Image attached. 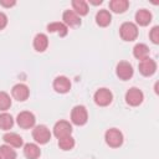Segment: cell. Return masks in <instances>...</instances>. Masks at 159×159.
Returning a JSON list of instances; mask_svg holds the SVG:
<instances>
[{
    "mask_svg": "<svg viewBox=\"0 0 159 159\" xmlns=\"http://www.w3.org/2000/svg\"><path fill=\"white\" fill-rule=\"evenodd\" d=\"M119 35H120L122 40H124L127 42L134 41L138 37V26L130 21L123 22L119 27Z\"/></svg>",
    "mask_w": 159,
    "mask_h": 159,
    "instance_id": "6da1fadb",
    "label": "cell"
},
{
    "mask_svg": "<svg viewBox=\"0 0 159 159\" xmlns=\"http://www.w3.org/2000/svg\"><path fill=\"white\" fill-rule=\"evenodd\" d=\"M104 140L111 148H119L123 144V133L117 128H109L104 133Z\"/></svg>",
    "mask_w": 159,
    "mask_h": 159,
    "instance_id": "7a4b0ae2",
    "label": "cell"
},
{
    "mask_svg": "<svg viewBox=\"0 0 159 159\" xmlns=\"http://www.w3.org/2000/svg\"><path fill=\"white\" fill-rule=\"evenodd\" d=\"M88 120V112L84 106H75L71 111V122L75 125H84Z\"/></svg>",
    "mask_w": 159,
    "mask_h": 159,
    "instance_id": "3957f363",
    "label": "cell"
},
{
    "mask_svg": "<svg viewBox=\"0 0 159 159\" xmlns=\"http://www.w3.org/2000/svg\"><path fill=\"white\" fill-rule=\"evenodd\" d=\"M51 132L45 124H39L32 129V138L37 144H47L51 140Z\"/></svg>",
    "mask_w": 159,
    "mask_h": 159,
    "instance_id": "277c9868",
    "label": "cell"
},
{
    "mask_svg": "<svg viewBox=\"0 0 159 159\" xmlns=\"http://www.w3.org/2000/svg\"><path fill=\"white\" fill-rule=\"evenodd\" d=\"M93 99H94V103L99 107H107L112 103L113 101V93L108 89V88H99L94 92V96H93Z\"/></svg>",
    "mask_w": 159,
    "mask_h": 159,
    "instance_id": "5b68a950",
    "label": "cell"
},
{
    "mask_svg": "<svg viewBox=\"0 0 159 159\" xmlns=\"http://www.w3.org/2000/svg\"><path fill=\"white\" fill-rule=\"evenodd\" d=\"M16 123L22 129H30V128L35 127V123H36L35 114L32 112H30V111H22V112H20L17 114Z\"/></svg>",
    "mask_w": 159,
    "mask_h": 159,
    "instance_id": "8992f818",
    "label": "cell"
},
{
    "mask_svg": "<svg viewBox=\"0 0 159 159\" xmlns=\"http://www.w3.org/2000/svg\"><path fill=\"white\" fill-rule=\"evenodd\" d=\"M134 70L128 61H119L116 66V75L122 81H128L133 77Z\"/></svg>",
    "mask_w": 159,
    "mask_h": 159,
    "instance_id": "52a82bcc",
    "label": "cell"
},
{
    "mask_svg": "<svg viewBox=\"0 0 159 159\" xmlns=\"http://www.w3.org/2000/svg\"><path fill=\"white\" fill-rule=\"evenodd\" d=\"M124 99L127 102V104L132 106V107H137L139 104H142L143 99H144V94L143 92L137 88V87H132L129 88L127 92H125V96H124Z\"/></svg>",
    "mask_w": 159,
    "mask_h": 159,
    "instance_id": "ba28073f",
    "label": "cell"
},
{
    "mask_svg": "<svg viewBox=\"0 0 159 159\" xmlns=\"http://www.w3.org/2000/svg\"><path fill=\"white\" fill-rule=\"evenodd\" d=\"M72 134V124L67 120H58L53 125V135L57 139L68 137Z\"/></svg>",
    "mask_w": 159,
    "mask_h": 159,
    "instance_id": "9c48e42d",
    "label": "cell"
},
{
    "mask_svg": "<svg viewBox=\"0 0 159 159\" xmlns=\"http://www.w3.org/2000/svg\"><path fill=\"white\" fill-rule=\"evenodd\" d=\"M138 68H139V72L145 76V77H149V76H153L157 71V62L150 58V57H147L144 60H142L138 65Z\"/></svg>",
    "mask_w": 159,
    "mask_h": 159,
    "instance_id": "30bf717a",
    "label": "cell"
},
{
    "mask_svg": "<svg viewBox=\"0 0 159 159\" xmlns=\"http://www.w3.org/2000/svg\"><path fill=\"white\" fill-rule=\"evenodd\" d=\"M11 96L14 99L19 101V102H24L29 98L30 96V89L25 83H16L12 88H11Z\"/></svg>",
    "mask_w": 159,
    "mask_h": 159,
    "instance_id": "8fae6325",
    "label": "cell"
},
{
    "mask_svg": "<svg viewBox=\"0 0 159 159\" xmlns=\"http://www.w3.org/2000/svg\"><path fill=\"white\" fill-rule=\"evenodd\" d=\"M52 87H53V89H55L57 93L65 94V93L70 92V89H71V81H70L66 76H57V77L53 80Z\"/></svg>",
    "mask_w": 159,
    "mask_h": 159,
    "instance_id": "7c38bea8",
    "label": "cell"
},
{
    "mask_svg": "<svg viewBox=\"0 0 159 159\" xmlns=\"http://www.w3.org/2000/svg\"><path fill=\"white\" fill-rule=\"evenodd\" d=\"M62 20L67 27H77L81 25V17L73 10H65L62 14Z\"/></svg>",
    "mask_w": 159,
    "mask_h": 159,
    "instance_id": "4fadbf2b",
    "label": "cell"
},
{
    "mask_svg": "<svg viewBox=\"0 0 159 159\" xmlns=\"http://www.w3.org/2000/svg\"><path fill=\"white\" fill-rule=\"evenodd\" d=\"M2 140L5 142V144H7V145H10L12 148H20V147L24 145L22 138L17 133H14V132L5 133L4 137H2Z\"/></svg>",
    "mask_w": 159,
    "mask_h": 159,
    "instance_id": "5bb4252c",
    "label": "cell"
},
{
    "mask_svg": "<svg viewBox=\"0 0 159 159\" xmlns=\"http://www.w3.org/2000/svg\"><path fill=\"white\" fill-rule=\"evenodd\" d=\"M152 12L147 9H140L135 12L134 15V19H135V22L139 25V26H148L152 21Z\"/></svg>",
    "mask_w": 159,
    "mask_h": 159,
    "instance_id": "9a60e30c",
    "label": "cell"
},
{
    "mask_svg": "<svg viewBox=\"0 0 159 159\" xmlns=\"http://www.w3.org/2000/svg\"><path fill=\"white\" fill-rule=\"evenodd\" d=\"M34 48L35 51L37 52H43L47 50L48 47V37L46 34H37L35 37H34Z\"/></svg>",
    "mask_w": 159,
    "mask_h": 159,
    "instance_id": "2e32d148",
    "label": "cell"
},
{
    "mask_svg": "<svg viewBox=\"0 0 159 159\" xmlns=\"http://www.w3.org/2000/svg\"><path fill=\"white\" fill-rule=\"evenodd\" d=\"M24 155L27 159H39L41 155V149L35 143H26L24 144Z\"/></svg>",
    "mask_w": 159,
    "mask_h": 159,
    "instance_id": "e0dca14e",
    "label": "cell"
},
{
    "mask_svg": "<svg viewBox=\"0 0 159 159\" xmlns=\"http://www.w3.org/2000/svg\"><path fill=\"white\" fill-rule=\"evenodd\" d=\"M112 21V15L108 10L102 9L96 14V24L101 27H107Z\"/></svg>",
    "mask_w": 159,
    "mask_h": 159,
    "instance_id": "ac0fdd59",
    "label": "cell"
},
{
    "mask_svg": "<svg viewBox=\"0 0 159 159\" xmlns=\"http://www.w3.org/2000/svg\"><path fill=\"white\" fill-rule=\"evenodd\" d=\"M47 31L48 32H56L60 37H65L68 34V27L60 21H55L47 25Z\"/></svg>",
    "mask_w": 159,
    "mask_h": 159,
    "instance_id": "d6986e66",
    "label": "cell"
},
{
    "mask_svg": "<svg viewBox=\"0 0 159 159\" xmlns=\"http://www.w3.org/2000/svg\"><path fill=\"white\" fill-rule=\"evenodd\" d=\"M129 1L128 0H111L109 1V9L114 14H123L128 10Z\"/></svg>",
    "mask_w": 159,
    "mask_h": 159,
    "instance_id": "ffe728a7",
    "label": "cell"
},
{
    "mask_svg": "<svg viewBox=\"0 0 159 159\" xmlns=\"http://www.w3.org/2000/svg\"><path fill=\"white\" fill-rule=\"evenodd\" d=\"M133 56L139 61L149 57V47L145 43H137L133 47Z\"/></svg>",
    "mask_w": 159,
    "mask_h": 159,
    "instance_id": "44dd1931",
    "label": "cell"
},
{
    "mask_svg": "<svg viewBox=\"0 0 159 159\" xmlns=\"http://www.w3.org/2000/svg\"><path fill=\"white\" fill-rule=\"evenodd\" d=\"M72 9L78 16H84L88 14V4L84 0H72Z\"/></svg>",
    "mask_w": 159,
    "mask_h": 159,
    "instance_id": "7402d4cb",
    "label": "cell"
},
{
    "mask_svg": "<svg viewBox=\"0 0 159 159\" xmlns=\"http://www.w3.org/2000/svg\"><path fill=\"white\" fill-rule=\"evenodd\" d=\"M14 125V118L10 113L2 112L0 113V129L2 130H9Z\"/></svg>",
    "mask_w": 159,
    "mask_h": 159,
    "instance_id": "603a6c76",
    "label": "cell"
},
{
    "mask_svg": "<svg viewBox=\"0 0 159 159\" xmlns=\"http://www.w3.org/2000/svg\"><path fill=\"white\" fill-rule=\"evenodd\" d=\"M0 158L1 159H16V152L12 149V147L7 144L0 145Z\"/></svg>",
    "mask_w": 159,
    "mask_h": 159,
    "instance_id": "cb8c5ba5",
    "label": "cell"
},
{
    "mask_svg": "<svg viewBox=\"0 0 159 159\" xmlns=\"http://www.w3.org/2000/svg\"><path fill=\"white\" fill-rule=\"evenodd\" d=\"M75 144H76V142L72 138V135H68V137H65V138L58 139V147H60V149H62L65 152L73 149Z\"/></svg>",
    "mask_w": 159,
    "mask_h": 159,
    "instance_id": "d4e9b609",
    "label": "cell"
},
{
    "mask_svg": "<svg viewBox=\"0 0 159 159\" xmlns=\"http://www.w3.org/2000/svg\"><path fill=\"white\" fill-rule=\"evenodd\" d=\"M11 107V97L9 93L0 91V111L5 112Z\"/></svg>",
    "mask_w": 159,
    "mask_h": 159,
    "instance_id": "484cf974",
    "label": "cell"
},
{
    "mask_svg": "<svg viewBox=\"0 0 159 159\" xmlns=\"http://www.w3.org/2000/svg\"><path fill=\"white\" fill-rule=\"evenodd\" d=\"M149 39H150V41H152L153 43H155V45L159 43V26H154V27L150 30V32H149Z\"/></svg>",
    "mask_w": 159,
    "mask_h": 159,
    "instance_id": "4316f807",
    "label": "cell"
},
{
    "mask_svg": "<svg viewBox=\"0 0 159 159\" xmlns=\"http://www.w3.org/2000/svg\"><path fill=\"white\" fill-rule=\"evenodd\" d=\"M7 25V16L5 12L0 11V30H4Z\"/></svg>",
    "mask_w": 159,
    "mask_h": 159,
    "instance_id": "83f0119b",
    "label": "cell"
},
{
    "mask_svg": "<svg viewBox=\"0 0 159 159\" xmlns=\"http://www.w3.org/2000/svg\"><path fill=\"white\" fill-rule=\"evenodd\" d=\"M0 5L4 7H12L16 5L15 0H0Z\"/></svg>",
    "mask_w": 159,
    "mask_h": 159,
    "instance_id": "f1b7e54d",
    "label": "cell"
},
{
    "mask_svg": "<svg viewBox=\"0 0 159 159\" xmlns=\"http://www.w3.org/2000/svg\"><path fill=\"white\" fill-rule=\"evenodd\" d=\"M89 2H91L92 5H99V4H102L103 1H102V0H97V1H93V0H89Z\"/></svg>",
    "mask_w": 159,
    "mask_h": 159,
    "instance_id": "f546056e",
    "label": "cell"
},
{
    "mask_svg": "<svg viewBox=\"0 0 159 159\" xmlns=\"http://www.w3.org/2000/svg\"><path fill=\"white\" fill-rule=\"evenodd\" d=\"M0 159H1V158H0Z\"/></svg>",
    "mask_w": 159,
    "mask_h": 159,
    "instance_id": "4dcf8cb0",
    "label": "cell"
}]
</instances>
